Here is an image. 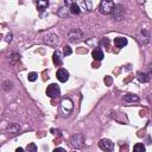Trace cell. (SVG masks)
<instances>
[{
  "label": "cell",
  "mask_w": 152,
  "mask_h": 152,
  "mask_svg": "<svg viewBox=\"0 0 152 152\" xmlns=\"http://www.w3.org/2000/svg\"><path fill=\"white\" fill-rule=\"evenodd\" d=\"M115 7V4L114 1H108V0H103L100 2V6H99V10L102 14H110L113 12Z\"/></svg>",
  "instance_id": "6da1fadb"
},
{
  "label": "cell",
  "mask_w": 152,
  "mask_h": 152,
  "mask_svg": "<svg viewBox=\"0 0 152 152\" xmlns=\"http://www.w3.org/2000/svg\"><path fill=\"white\" fill-rule=\"evenodd\" d=\"M80 7H84L83 11H90L91 10V2L90 1H81V2H77Z\"/></svg>",
  "instance_id": "2e32d148"
},
{
  "label": "cell",
  "mask_w": 152,
  "mask_h": 152,
  "mask_svg": "<svg viewBox=\"0 0 152 152\" xmlns=\"http://www.w3.org/2000/svg\"><path fill=\"white\" fill-rule=\"evenodd\" d=\"M37 77H38V75H37L36 72H30V74L27 75V80H28L30 82H34V81L37 80Z\"/></svg>",
  "instance_id": "44dd1931"
},
{
  "label": "cell",
  "mask_w": 152,
  "mask_h": 152,
  "mask_svg": "<svg viewBox=\"0 0 152 152\" xmlns=\"http://www.w3.org/2000/svg\"><path fill=\"white\" fill-rule=\"evenodd\" d=\"M83 142H84V137L80 133H76L75 135H72L71 138V145L76 148H81L83 146Z\"/></svg>",
  "instance_id": "8992f818"
},
{
  "label": "cell",
  "mask_w": 152,
  "mask_h": 152,
  "mask_svg": "<svg viewBox=\"0 0 152 152\" xmlns=\"http://www.w3.org/2000/svg\"><path fill=\"white\" fill-rule=\"evenodd\" d=\"M63 53H64L65 56H69V55H71V53H72V50H71V48H70V46H68V45H65V46L63 48Z\"/></svg>",
  "instance_id": "7402d4cb"
},
{
  "label": "cell",
  "mask_w": 152,
  "mask_h": 152,
  "mask_svg": "<svg viewBox=\"0 0 152 152\" xmlns=\"http://www.w3.org/2000/svg\"><path fill=\"white\" fill-rule=\"evenodd\" d=\"M53 152H66V151L64 148H62V147H57V148L53 150Z\"/></svg>",
  "instance_id": "cb8c5ba5"
},
{
  "label": "cell",
  "mask_w": 152,
  "mask_h": 152,
  "mask_svg": "<svg viewBox=\"0 0 152 152\" xmlns=\"http://www.w3.org/2000/svg\"><path fill=\"white\" fill-rule=\"evenodd\" d=\"M58 42H59L58 36H56L53 33H49V34H46L44 37V43L48 44V45H50V46H56L58 44Z\"/></svg>",
  "instance_id": "52a82bcc"
},
{
  "label": "cell",
  "mask_w": 152,
  "mask_h": 152,
  "mask_svg": "<svg viewBox=\"0 0 152 152\" xmlns=\"http://www.w3.org/2000/svg\"><path fill=\"white\" fill-rule=\"evenodd\" d=\"M72 109H74L72 101L70 99H68V97L63 99L62 102H61V112H62V114L63 115H69L72 112Z\"/></svg>",
  "instance_id": "3957f363"
},
{
  "label": "cell",
  "mask_w": 152,
  "mask_h": 152,
  "mask_svg": "<svg viewBox=\"0 0 152 152\" xmlns=\"http://www.w3.org/2000/svg\"><path fill=\"white\" fill-rule=\"evenodd\" d=\"M91 56H93V58H94L95 61H102L103 57H104L103 51H102L101 49H95V50H93Z\"/></svg>",
  "instance_id": "7c38bea8"
},
{
  "label": "cell",
  "mask_w": 152,
  "mask_h": 152,
  "mask_svg": "<svg viewBox=\"0 0 152 152\" xmlns=\"http://www.w3.org/2000/svg\"><path fill=\"white\" fill-rule=\"evenodd\" d=\"M112 13H113V18L115 20H120L124 17V7H122V5H115V7H114Z\"/></svg>",
  "instance_id": "9c48e42d"
},
{
  "label": "cell",
  "mask_w": 152,
  "mask_h": 152,
  "mask_svg": "<svg viewBox=\"0 0 152 152\" xmlns=\"http://www.w3.org/2000/svg\"><path fill=\"white\" fill-rule=\"evenodd\" d=\"M15 152H24V148H23V147H18V148L15 150Z\"/></svg>",
  "instance_id": "d4e9b609"
},
{
  "label": "cell",
  "mask_w": 152,
  "mask_h": 152,
  "mask_svg": "<svg viewBox=\"0 0 152 152\" xmlns=\"http://www.w3.org/2000/svg\"><path fill=\"white\" fill-rule=\"evenodd\" d=\"M99 147L104 152H112L114 150V142L109 139H101L99 141Z\"/></svg>",
  "instance_id": "5b68a950"
},
{
  "label": "cell",
  "mask_w": 152,
  "mask_h": 152,
  "mask_svg": "<svg viewBox=\"0 0 152 152\" xmlns=\"http://www.w3.org/2000/svg\"><path fill=\"white\" fill-rule=\"evenodd\" d=\"M36 5H37V10L39 12H43L44 10H46L49 7V1H37Z\"/></svg>",
  "instance_id": "9a60e30c"
},
{
  "label": "cell",
  "mask_w": 152,
  "mask_h": 152,
  "mask_svg": "<svg viewBox=\"0 0 152 152\" xmlns=\"http://www.w3.org/2000/svg\"><path fill=\"white\" fill-rule=\"evenodd\" d=\"M26 150H27V152H37V146H36V144L31 142V144L27 145Z\"/></svg>",
  "instance_id": "ffe728a7"
},
{
  "label": "cell",
  "mask_w": 152,
  "mask_h": 152,
  "mask_svg": "<svg viewBox=\"0 0 152 152\" xmlns=\"http://www.w3.org/2000/svg\"><path fill=\"white\" fill-rule=\"evenodd\" d=\"M19 129H20V127H19V125H17V124H12V125H10V126L7 127V131H8L10 133H18Z\"/></svg>",
  "instance_id": "e0dca14e"
},
{
  "label": "cell",
  "mask_w": 152,
  "mask_h": 152,
  "mask_svg": "<svg viewBox=\"0 0 152 152\" xmlns=\"http://www.w3.org/2000/svg\"><path fill=\"white\" fill-rule=\"evenodd\" d=\"M46 95L51 99H55V97H58L61 95V89H59V86L56 84V83H51L50 86H48L46 88Z\"/></svg>",
  "instance_id": "277c9868"
},
{
  "label": "cell",
  "mask_w": 152,
  "mask_h": 152,
  "mask_svg": "<svg viewBox=\"0 0 152 152\" xmlns=\"http://www.w3.org/2000/svg\"><path fill=\"white\" fill-rule=\"evenodd\" d=\"M137 77H138V80H139L140 82H147V81L150 80L148 75H147V74H144V72H138Z\"/></svg>",
  "instance_id": "ac0fdd59"
},
{
  "label": "cell",
  "mask_w": 152,
  "mask_h": 152,
  "mask_svg": "<svg viewBox=\"0 0 152 152\" xmlns=\"http://www.w3.org/2000/svg\"><path fill=\"white\" fill-rule=\"evenodd\" d=\"M66 37H68V40H69V42L76 43V42H80V40L83 38V33H82V31L78 30V28H71V30L68 31Z\"/></svg>",
  "instance_id": "7a4b0ae2"
},
{
  "label": "cell",
  "mask_w": 152,
  "mask_h": 152,
  "mask_svg": "<svg viewBox=\"0 0 152 152\" xmlns=\"http://www.w3.org/2000/svg\"><path fill=\"white\" fill-rule=\"evenodd\" d=\"M124 100L126 102H137V101H139V96L134 95V94H126L124 96Z\"/></svg>",
  "instance_id": "5bb4252c"
},
{
  "label": "cell",
  "mask_w": 152,
  "mask_h": 152,
  "mask_svg": "<svg viewBox=\"0 0 152 152\" xmlns=\"http://www.w3.org/2000/svg\"><path fill=\"white\" fill-rule=\"evenodd\" d=\"M114 45L116 48H124V46H126L127 45V38H125V37H116L114 39Z\"/></svg>",
  "instance_id": "8fae6325"
},
{
  "label": "cell",
  "mask_w": 152,
  "mask_h": 152,
  "mask_svg": "<svg viewBox=\"0 0 152 152\" xmlns=\"http://www.w3.org/2000/svg\"><path fill=\"white\" fill-rule=\"evenodd\" d=\"M108 43H109V40H108V38H106V37L101 40V45H107Z\"/></svg>",
  "instance_id": "603a6c76"
},
{
  "label": "cell",
  "mask_w": 152,
  "mask_h": 152,
  "mask_svg": "<svg viewBox=\"0 0 152 152\" xmlns=\"http://www.w3.org/2000/svg\"><path fill=\"white\" fill-rule=\"evenodd\" d=\"M133 152H145V146L141 142H138L133 147Z\"/></svg>",
  "instance_id": "d6986e66"
},
{
  "label": "cell",
  "mask_w": 152,
  "mask_h": 152,
  "mask_svg": "<svg viewBox=\"0 0 152 152\" xmlns=\"http://www.w3.org/2000/svg\"><path fill=\"white\" fill-rule=\"evenodd\" d=\"M52 61H53L55 65H62L63 59H62V53H61V51L56 50V51L53 52V55H52Z\"/></svg>",
  "instance_id": "30bf717a"
},
{
  "label": "cell",
  "mask_w": 152,
  "mask_h": 152,
  "mask_svg": "<svg viewBox=\"0 0 152 152\" xmlns=\"http://www.w3.org/2000/svg\"><path fill=\"white\" fill-rule=\"evenodd\" d=\"M56 77H57V80H58L59 82H66L68 78H69V72H68L64 68H61V69L57 70Z\"/></svg>",
  "instance_id": "ba28073f"
},
{
  "label": "cell",
  "mask_w": 152,
  "mask_h": 152,
  "mask_svg": "<svg viewBox=\"0 0 152 152\" xmlns=\"http://www.w3.org/2000/svg\"><path fill=\"white\" fill-rule=\"evenodd\" d=\"M69 8V13L70 14H78L80 12H81V8H80V6H78V4L77 2H71V5L68 7Z\"/></svg>",
  "instance_id": "4fadbf2b"
},
{
  "label": "cell",
  "mask_w": 152,
  "mask_h": 152,
  "mask_svg": "<svg viewBox=\"0 0 152 152\" xmlns=\"http://www.w3.org/2000/svg\"><path fill=\"white\" fill-rule=\"evenodd\" d=\"M11 37H12V34H8V36H7V37H6V42H10V40H11V39H12V38H11Z\"/></svg>",
  "instance_id": "484cf974"
}]
</instances>
